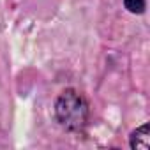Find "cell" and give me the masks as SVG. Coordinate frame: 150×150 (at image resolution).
Returning a JSON list of instances; mask_svg holds the SVG:
<instances>
[{"mask_svg": "<svg viewBox=\"0 0 150 150\" xmlns=\"http://www.w3.org/2000/svg\"><path fill=\"white\" fill-rule=\"evenodd\" d=\"M57 120L69 131H78L87 124L88 104L76 90H65L55 104Z\"/></svg>", "mask_w": 150, "mask_h": 150, "instance_id": "6da1fadb", "label": "cell"}, {"mask_svg": "<svg viewBox=\"0 0 150 150\" xmlns=\"http://www.w3.org/2000/svg\"><path fill=\"white\" fill-rule=\"evenodd\" d=\"M131 146L134 150H148L150 148V136H148V125H141L136 129L131 136Z\"/></svg>", "mask_w": 150, "mask_h": 150, "instance_id": "7a4b0ae2", "label": "cell"}, {"mask_svg": "<svg viewBox=\"0 0 150 150\" xmlns=\"http://www.w3.org/2000/svg\"><path fill=\"white\" fill-rule=\"evenodd\" d=\"M124 6L129 13L139 14L145 11V0H124Z\"/></svg>", "mask_w": 150, "mask_h": 150, "instance_id": "3957f363", "label": "cell"}]
</instances>
